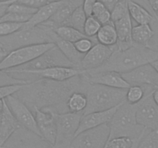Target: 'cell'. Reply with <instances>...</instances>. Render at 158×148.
Returning <instances> with one entry per match:
<instances>
[{"label": "cell", "instance_id": "1", "mask_svg": "<svg viewBox=\"0 0 158 148\" xmlns=\"http://www.w3.org/2000/svg\"><path fill=\"white\" fill-rule=\"evenodd\" d=\"M84 72L65 81L36 79L23 85L14 95L32 112L35 108L49 109L56 113L69 112L67 100L71 94L77 91L85 92L89 83Z\"/></svg>", "mask_w": 158, "mask_h": 148}, {"label": "cell", "instance_id": "2", "mask_svg": "<svg viewBox=\"0 0 158 148\" xmlns=\"http://www.w3.org/2000/svg\"><path fill=\"white\" fill-rule=\"evenodd\" d=\"M157 60H158L157 49L149 46L134 44L131 47L123 50H120L117 48L109 60L103 66L96 69L86 72L115 71L122 74L142 65L151 63Z\"/></svg>", "mask_w": 158, "mask_h": 148}, {"label": "cell", "instance_id": "3", "mask_svg": "<svg viewBox=\"0 0 158 148\" xmlns=\"http://www.w3.org/2000/svg\"><path fill=\"white\" fill-rule=\"evenodd\" d=\"M57 35L55 29L49 21H46L34 27H23L17 32L0 37V45L8 52L32 45L43 43H55Z\"/></svg>", "mask_w": 158, "mask_h": 148}, {"label": "cell", "instance_id": "4", "mask_svg": "<svg viewBox=\"0 0 158 148\" xmlns=\"http://www.w3.org/2000/svg\"><path fill=\"white\" fill-rule=\"evenodd\" d=\"M137 106L138 104H130L126 100L119 106L109 123V140L118 137H129L137 140L149 131L137 123L136 118Z\"/></svg>", "mask_w": 158, "mask_h": 148}, {"label": "cell", "instance_id": "5", "mask_svg": "<svg viewBox=\"0 0 158 148\" xmlns=\"http://www.w3.org/2000/svg\"><path fill=\"white\" fill-rule=\"evenodd\" d=\"M127 90V89H118L89 83L85 91L87 106L83 114L106 110L119 106L126 100Z\"/></svg>", "mask_w": 158, "mask_h": 148}, {"label": "cell", "instance_id": "6", "mask_svg": "<svg viewBox=\"0 0 158 148\" xmlns=\"http://www.w3.org/2000/svg\"><path fill=\"white\" fill-rule=\"evenodd\" d=\"M55 45V43H43L14 49L9 52L6 58L0 63V69L7 70L27 64L50 49Z\"/></svg>", "mask_w": 158, "mask_h": 148}, {"label": "cell", "instance_id": "7", "mask_svg": "<svg viewBox=\"0 0 158 148\" xmlns=\"http://www.w3.org/2000/svg\"><path fill=\"white\" fill-rule=\"evenodd\" d=\"M83 113L72 112L56 114V140L55 148H70L71 143L77 135Z\"/></svg>", "mask_w": 158, "mask_h": 148}, {"label": "cell", "instance_id": "8", "mask_svg": "<svg viewBox=\"0 0 158 148\" xmlns=\"http://www.w3.org/2000/svg\"><path fill=\"white\" fill-rule=\"evenodd\" d=\"M6 71L9 73L30 75L38 79H46L55 81H65L85 72V70L73 66H53L41 69H23L14 68Z\"/></svg>", "mask_w": 158, "mask_h": 148}, {"label": "cell", "instance_id": "9", "mask_svg": "<svg viewBox=\"0 0 158 148\" xmlns=\"http://www.w3.org/2000/svg\"><path fill=\"white\" fill-rule=\"evenodd\" d=\"M109 137V123H105L77 134L71 143L70 148H104Z\"/></svg>", "mask_w": 158, "mask_h": 148}, {"label": "cell", "instance_id": "10", "mask_svg": "<svg viewBox=\"0 0 158 148\" xmlns=\"http://www.w3.org/2000/svg\"><path fill=\"white\" fill-rule=\"evenodd\" d=\"M6 102L21 126L42 137L35 115L30 108L14 94L6 97Z\"/></svg>", "mask_w": 158, "mask_h": 148}, {"label": "cell", "instance_id": "11", "mask_svg": "<svg viewBox=\"0 0 158 148\" xmlns=\"http://www.w3.org/2000/svg\"><path fill=\"white\" fill-rule=\"evenodd\" d=\"M152 92H148L138 103L136 113L137 123L148 130L158 129V106L153 100Z\"/></svg>", "mask_w": 158, "mask_h": 148}, {"label": "cell", "instance_id": "12", "mask_svg": "<svg viewBox=\"0 0 158 148\" xmlns=\"http://www.w3.org/2000/svg\"><path fill=\"white\" fill-rule=\"evenodd\" d=\"M53 66L74 67L56 45L30 63L17 68L23 69H41Z\"/></svg>", "mask_w": 158, "mask_h": 148}, {"label": "cell", "instance_id": "13", "mask_svg": "<svg viewBox=\"0 0 158 148\" xmlns=\"http://www.w3.org/2000/svg\"><path fill=\"white\" fill-rule=\"evenodd\" d=\"M123 78L131 85L147 86L158 88V72L151 63L142 65L129 72L122 73Z\"/></svg>", "mask_w": 158, "mask_h": 148}, {"label": "cell", "instance_id": "14", "mask_svg": "<svg viewBox=\"0 0 158 148\" xmlns=\"http://www.w3.org/2000/svg\"><path fill=\"white\" fill-rule=\"evenodd\" d=\"M33 113L42 137L49 144L55 146L56 140V113L49 109L38 108L34 109Z\"/></svg>", "mask_w": 158, "mask_h": 148}, {"label": "cell", "instance_id": "15", "mask_svg": "<svg viewBox=\"0 0 158 148\" xmlns=\"http://www.w3.org/2000/svg\"><path fill=\"white\" fill-rule=\"evenodd\" d=\"M117 48V45L108 46L99 43H96L92 49L85 54L80 69L88 71L100 67L109 60Z\"/></svg>", "mask_w": 158, "mask_h": 148}, {"label": "cell", "instance_id": "16", "mask_svg": "<svg viewBox=\"0 0 158 148\" xmlns=\"http://www.w3.org/2000/svg\"><path fill=\"white\" fill-rule=\"evenodd\" d=\"M86 79L90 83L103 85L118 89H128L131 84L125 80L120 72L115 71H102L97 72H84Z\"/></svg>", "mask_w": 158, "mask_h": 148}, {"label": "cell", "instance_id": "17", "mask_svg": "<svg viewBox=\"0 0 158 148\" xmlns=\"http://www.w3.org/2000/svg\"><path fill=\"white\" fill-rule=\"evenodd\" d=\"M119 106L112 108V109H106V110L97 111V112L89 113L87 114H83L80 120L77 135L83 131L87 130L97 127V126H100L105 123H109L112 120Z\"/></svg>", "mask_w": 158, "mask_h": 148}, {"label": "cell", "instance_id": "18", "mask_svg": "<svg viewBox=\"0 0 158 148\" xmlns=\"http://www.w3.org/2000/svg\"><path fill=\"white\" fill-rule=\"evenodd\" d=\"M21 127V125L3 100V111L0 120V148L2 147L10 137Z\"/></svg>", "mask_w": 158, "mask_h": 148}, {"label": "cell", "instance_id": "19", "mask_svg": "<svg viewBox=\"0 0 158 148\" xmlns=\"http://www.w3.org/2000/svg\"><path fill=\"white\" fill-rule=\"evenodd\" d=\"M114 24L117 33V49L123 50L134 46V43L132 39V29L134 26L129 12L118 21L114 23Z\"/></svg>", "mask_w": 158, "mask_h": 148}, {"label": "cell", "instance_id": "20", "mask_svg": "<svg viewBox=\"0 0 158 148\" xmlns=\"http://www.w3.org/2000/svg\"><path fill=\"white\" fill-rule=\"evenodd\" d=\"M83 0H64L62 1L61 5L53 15L48 21L50 22L53 27L57 28L60 26H64L73 11L77 7L83 6Z\"/></svg>", "mask_w": 158, "mask_h": 148}, {"label": "cell", "instance_id": "21", "mask_svg": "<svg viewBox=\"0 0 158 148\" xmlns=\"http://www.w3.org/2000/svg\"><path fill=\"white\" fill-rule=\"evenodd\" d=\"M61 3L62 1L48 2L47 4L39 8L36 12L31 17L30 19L27 23H24V26L26 27L29 28L34 27V26H39V25L48 21L55 14Z\"/></svg>", "mask_w": 158, "mask_h": 148}, {"label": "cell", "instance_id": "22", "mask_svg": "<svg viewBox=\"0 0 158 148\" xmlns=\"http://www.w3.org/2000/svg\"><path fill=\"white\" fill-rule=\"evenodd\" d=\"M55 44L60 49L63 55L76 68L80 69L82 60L84 57V54H82L76 49L73 43L63 39L57 35L55 40Z\"/></svg>", "mask_w": 158, "mask_h": 148}, {"label": "cell", "instance_id": "23", "mask_svg": "<svg viewBox=\"0 0 158 148\" xmlns=\"http://www.w3.org/2000/svg\"><path fill=\"white\" fill-rule=\"evenodd\" d=\"M128 11L132 20L137 24H151L155 16L149 10L134 0H128Z\"/></svg>", "mask_w": 158, "mask_h": 148}, {"label": "cell", "instance_id": "24", "mask_svg": "<svg viewBox=\"0 0 158 148\" xmlns=\"http://www.w3.org/2000/svg\"><path fill=\"white\" fill-rule=\"evenodd\" d=\"M154 36V31L150 24H138L133 27L132 39L134 44L151 47L150 43Z\"/></svg>", "mask_w": 158, "mask_h": 148}, {"label": "cell", "instance_id": "25", "mask_svg": "<svg viewBox=\"0 0 158 148\" xmlns=\"http://www.w3.org/2000/svg\"><path fill=\"white\" fill-rule=\"evenodd\" d=\"M96 38L97 43L105 46H112L117 45V33L114 23L111 21L109 23L102 25Z\"/></svg>", "mask_w": 158, "mask_h": 148}, {"label": "cell", "instance_id": "26", "mask_svg": "<svg viewBox=\"0 0 158 148\" xmlns=\"http://www.w3.org/2000/svg\"><path fill=\"white\" fill-rule=\"evenodd\" d=\"M87 106V97L85 92L77 91L71 94L67 100L69 112L83 113Z\"/></svg>", "mask_w": 158, "mask_h": 148}, {"label": "cell", "instance_id": "27", "mask_svg": "<svg viewBox=\"0 0 158 148\" xmlns=\"http://www.w3.org/2000/svg\"><path fill=\"white\" fill-rule=\"evenodd\" d=\"M154 88L151 86L131 85L127 90L126 101L131 105H137L141 101L148 92L154 90Z\"/></svg>", "mask_w": 158, "mask_h": 148}, {"label": "cell", "instance_id": "28", "mask_svg": "<svg viewBox=\"0 0 158 148\" xmlns=\"http://www.w3.org/2000/svg\"><path fill=\"white\" fill-rule=\"evenodd\" d=\"M55 32L56 35L61 39L73 43L78 41L80 39L87 37L83 32L69 26H59V27L56 28Z\"/></svg>", "mask_w": 158, "mask_h": 148}, {"label": "cell", "instance_id": "29", "mask_svg": "<svg viewBox=\"0 0 158 148\" xmlns=\"http://www.w3.org/2000/svg\"><path fill=\"white\" fill-rule=\"evenodd\" d=\"M86 18H87V15L83 9V6H80L73 11L69 20L64 26H71L83 32V27H84Z\"/></svg>", "mask_w": 158, "mask_h": 148}, {"label": "cell", "instance_id": "30", "mask_svg": "<svg viewBox=\"0 0 158 148\" xmlns=\"http://www.w3.org/2000/svg\"><path fill=\"white\" fill-rule=\"evenodd\" d=\"M92 16L97 18L101 25L111 22V12L100 2H97L92 12Z\"/></svg>", "mask_w": 158, "mask_h": 148}, {"label": "cell", "instance_id": "31", "mask_svg": "<svg viewBox=\"0 0 158 148\" xmlns=\"http://www.w3.org/2000/svg\"><path fill=\"white\" fill-rule=\"evenodd\" d=\"M102 25L97 18L90 15L86 18L84 27H83V33L89 38L93 39H97V33L101 28Z\"/></svg>", "mask_w": 158, "mask_h": 148}, {"label": "cell", "instance_id": "32", "mask_svg": "<svg viewBox=\"0 0 158 148\" xmlns=\"http://www.w3.org/2000/svg\"><path fill=\"white\" fill-rule=\"evenodd\" d=\"M137 148H158V129L148 131L139 142Z\"/></svg>", "mask_w": 158, "mask_h": 148}, {"label": "cell", "instance_id": "33", "mask_svg": "<svg viewBox=\"0 0 158 148\" xmlns=\"http://www.w3.org/2000/svg\"><path fill=\"white\" fill-rule=\"evenodd\" d=\"M135 140L129 137H118L110 139L104 148H131Z\"/></svg>", "mask_w": 158, "mask_h": 148}, {"label": "cell", "instance_id": "34", "mask_svg": "<svg viewBox=\"0 0 158 148\" xmlns=\"http://www.w3.org/2000/svg\"><path fill=\"white\" fill-rule=\"evenodd\" d=\"M29 82H31V80L17 78V77L10 75V73L8 72L7 71L0 69V87L1 86H11V85L26 84Z\"/></svg>", "mask_w": 158, "mask_h": 148}, {"label": "cell", "instance_id": "35", "mask_svg": "<svg viewBox=\"0 0 158 148\" xmlns=\"http://www.w3.org/2000/svg\"><path fill=\"white\" fill-rule=\"evenodd\" d=\"M128 12V0H119L111 10V21L113 23L118 21Z\"/></svg>", "mask_w": 158, "mask_h": 148}, {"label": "cell", "instance_id": "36", "mask_svg": "<svg viewBox=\"0 0 158 148\" xmlns=\"http://www.w3.org/2000/svg\"><path fill=\"white\" fill-rule=\"evenodd\" d=\"M32 15L19 13L15 12H9L6 10L4 15L0 18V22H11V23H26L31 18Z\"/></svg>", "mask_w": 158, "mask_h": 148}, {"label": "cell", "instance_id": "37", "mask_svg": "<svg viewBox=\"0 0 158 148\" xmlns=\"http://www.w3.org/2000/svg\"><path fill=\"white\" fill-rule=\"evenodd\" d=\"M24 23H11V22H0V37L7 36L19 30Z\"/></svg>", "mask_w": 158, "mask_h": 148}, {"label": "cell", "instance_id": "38", "mask_svg": "<svg viewBox=\"0 0 158 148\" xmlns=\"http://www.w3.org/2000/svg\"><path fill=\"white\" fill-rule=\"evenodd\" d=\"M97 43V39H93L88 38H83L79 39L78 41L75 42L74 43V46H75L76 49L82 54H86V52H89L91 49L93 48V46L94 45Z\"/></svg>", "mask_w": 158, "mask_h": 148}, {"label": "cell", "instance_id": "39", "mask_svg": "<svg viewBox=\"0 0 158 148\" xmlns=\"http://www.w3.org/2000/svg\"><path fill=\"white\" fill-rule=\"evenodd\" d=\"M48 2H49V0H5L0 2V6H3V5L8 6L11 3H19L25 6L39 9L44 5L47 4Z\"/></svg>", "mask_w": 158, "mask_h": 148}, {"label": "cell", "instance_id": "40", "mask_svg": "<svg viewBox=\"0 0 158 148\" xmlns=\"http://www.w3.org/2000/svg\"><path fill=\"white\" fill-rule=\"evenodd\" d=\"M38 9L30 7V6H25L19 3H11L8 5L7 11L9 12H19V13L27 14V15H33Z\"/></svg>", "mask_w": 158, "mask_h": 148}, {"label": "cell", "instance_id": "41", "mask_svg": "<svg viewBox=\"0 0 158 148\" xmlns=\"http://www.w3.org/2000/svg\"><path fill=\"white\" fill-rule=\"evenodd\" d=\"M24 84L11 85V86H1L0 87V100L6 99L9 96L15 93L17 91L19 90Z\"/></svg>", "mask_w": 158, "mask_h": 148}, {"label": "cell", "instance_id": "42", "mask_svg": "<svg viewBox=\"0 0 158 148\" xmlns=\"http://www.w3.org/2000/svg\"><path fill=\"white\" fill-rule=\"evenodd\" d=\"M97 0H83V8L84 9L87 17L92 15L93 9H94V6L97 3Z\"/></svg>", "mask_w": 158, "mask_h": 148}, {"label": "cell", "instance_id": "43", "mask_svg": "<svg viewBox=\"0 0 158 148\" xmlns=\"http://www.w3.org/2000/svg\"><path fill=\"white\" fill-rule=\"evenodd\" d=\"M97 1L103 3V4L111 12V10L114 9V7L115 6V5L118 2L119 0H97Z\"/></svg>", "mask_w": 158, "mask_h": 148}, {"label": "cell", "instance_id": "44", "mask_svg": "<svg viewBox=\"0 0 158 148\" xmlns=\"http://www.w3.org/2000/svg\"><path fill=\"white\" fill-rule=\"evenodd\" d=\"M8 53H9V52L0 45V63L6 58V56L8 55Z\"/></svg>", "mask_w": 158, "mask_h": 148}, {"label": "cell", "instance_id": "45", "mask_svg": "<svg viewBox=\"0 0 158 148\" xmlns=\"http://www.w3.org/2000/svg\"><path fill=\"white\" fill-rule=\"evenodd\" d=\"M152 97L154 101L155 102L156 104L158 106V88L154 89L152 92Z\"/></svg>", "mask_w": 158, "mask_h": 148}, {"label": "cell", "instance_id": "46", "mask_svg": "<svg viewBox=\"0 0 158 148\" xmlns=\"http://www.w3.org/2000/svg\"><path fill=\"white\" fill-rule=\"evenodd\" d=\"M7 8H8V6H6V5L0 6V18H1V17L4 15L5 12H6V10H7Z\"/></svg>", "mask_w": 158, "mask_h": 148}, {"label": "cell", "instance_id": "47", "mask_svg": "<svg viewBox=\"0 0 158 148\" xmlns=\"http://www.w3.org/2000/svg\"><path fill=\"white\" fill-rule=\"evenodd\" d=\"M143 137V136H142L141 137H140V138H138V139H137V140H134V145H133V146H132V147H131V148H137V146H138L139 142L140 141V140H141V138H142V137Z\"/></svg>", "mask_w": 158, "mask_h": 148}, {"label": "cell", "instance_id": "48", "mask_svg": "<svg viewBox=\"0 0 158 148\" xmlns=\"http://www.w3.org/2000/svg\"><path fill=\"white\" fill-rule=\"evenodd\" d=\"M151 65L154 66V69H155L156 71H157V72H158V60H155V61H154V62H152V63H151Z\"/></svg>", "mask_w": 158, "mask_h": 148}, {"label": "cell", "instance_id": "49", "mask_svg": "<svg viewBox=\"0 0 158 148\" xmlns=\"http://www.w3.org/2000/svg\"><path fill=\"white\" fill-rule=\"evenodd\" d=\"M64 0H49V2H61Z\"/></svg>", "mask_w": 158, "mask_h": 148}, {"label": "cell", "instance_id": "50", "mask_svg": "<svg viewBox=\"0 0 158 148\" xmlns=\"http://www.w3.org/2000/svg\"><path fill=\"white\" fill-rule=\"evenodd\" d=\"M2 1H5V0H0V2H2Z\"/></svg>", "mask_w": 158, "mask_h": 148}, {"label": "cell", "instance_id": "51", "mask_svg": "<svg viewBox=\"0 0 158 148\" xmlns=\"http://www.w3.org/2000/svg\"><path fill=\"white\" fill-rule=\"evenodd\" d=\"M157 50H158V49H157Z\"/></svg>", "mask_w": 158, "mask_h": 148}]
</instances>
